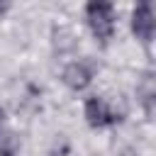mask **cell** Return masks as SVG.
<instances>
[{
  "instance_id": "obj_1",
  "label": "cell",
  "mask_w": 156,
  "mask_h": 156,
  "mask_svg": "<svg viewBox=\"0 0 156 156\" xmlns=\"http://www.w3.org/2000/svg\"><path fill=\"white\" fill-rule=\"evenodd\" d=\"M85 20L100 41H107L115 34V10L110 2H88Z\"/></svg>"
},
{
  "instance_id": "obj_2",
  "label": "cell",
  "mask_w": 156,
  "mask_h": 156,
  "mask_svg": "<svg viewBox=\"0 0 156 156\" xmlns=\"http://www.w3.org/2000/svg\"><path fill=\"white\" fill-rule=\"evenodd\" d=\"M85 119L90 127H110L122 119L117 110H112L102 98H88L85 100Z\"/></svg>"
},
{
  "instance_id": "obj_3",
  "label": "cell",
  "mask_w": 156,
  "mask_h": 156,
  "mask_svg": "<svg viewBox=\"0 0 156 156\" xmlns=\"http://www.w3.org/2000/svg\"><path fill=\"white\" fill-rule=\"evenodd\" d=\"M154 29H156L154 10H151V5H149V2H141V5L134 10V15H132V32L136 34V39H139V41L149 44V41L154 39Z\"/></svg>"
},
{
  "instance_id": "obj_4",
  "label": "cell",
  "mask_w": 156,
  "mask_h": 156,
  "mask_svg": "<svg viewBox=\"0 0 156 156\" xmlns=\"http://www.w3.org/2000/svg\"><path fill=\"white\" fill-rule=\"evenodd\" d=\"M93 73L90 68L83 63V61H76V63H68L63 68V83L71 88V90H83L88 83H90Z\"/></svg>"
},
{
  "instance_id": "obj_5",
  "label": "cell",
  "mask_w": 156,
  "mask_h": 156,
  "mask_svg": "<svg viewBox=\"0 0 156 156\" xmlns=\"http://www.w3.org/2000/svg\"><path fill=\"white\" fill-rule=\"evenodd\" d=\"M17 149H20V141H17L15 134H5V136H0V156H15Z\"/></svg>"
},
{
  "instance_id": "obj_6",
  "label": "cell",
  "mask_w": 156,
  "mask_h": 156,
  "mask_svg": "<svg viewBox=\"0 0 156 156\" xmlns=\"http://www.w3.org/2000/svg\"><path fill=\"white\" fill-rule=\"evenodd\" d=\"M2 124H5V110L0 107V129H2Z\"/></svg>"
}]
</instances>
